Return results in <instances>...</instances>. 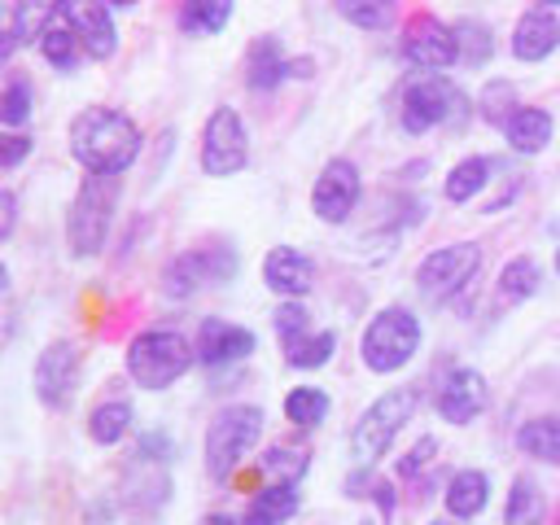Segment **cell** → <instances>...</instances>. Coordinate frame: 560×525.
Instances as JSON below:
<instances>
[{"label": "cell", "mask_w": 560, "mask_h": 525, "mask_svg": "<svg viewBox=\"0 0 560 525\" xmlns=\"http://www.w3.org/2000/svg\"><path fill=\"white\" fill-rule=\"evenodd\" d=\"M70 158L88 171V175H122L140 149H144V136H140V122L127 114V109H114V105H88L70 118Z\"/></svg>", "instance_id": "6da1fadb"}, {"label": "cell", "mask_w": 560, "mask_h": 525, "mask_svg": "<svg viewBox=\"0 0 560 525\" xmlns=\"http://www.w3.org/2000/svg\"><path fill=\"white\" fill-rule=\"evenodd\" d=\"M192 363H197L192 341L166 324L140 328L122 350V368H127L131 385H140V389H171Z\"/></svg>", "instance_id": "7a4b0ae2"}, {"label": "cell", "mask_w": 560, "mask_h": 525, "mask_svg": "<svg viewBox=\"0 0 560 525\" xmlns=\"http://www.w3.org/2000/svg\"><path fill=\"white\" fill-rule=\"evenodd\" d=\"M420 341H424V328H420V315L407 311V306H381L363 332H359V359L368 372L376 376H394L402 372L416 354H420Z\"/></svg>", "instance_id": "3957f363"}, {"label": "cell", "mask_w": 560, "mask_h": 525, "mask_svg": "<svg viewBox=\"0 0 560 525\" xmlns=\"http://www.w3.org/2000/svg\"><path fill=\"white\" fill-rule=\"evenodd\" d=\"M262 424H267V411L258 402H232V407H219L206 424V472L210 481H228L245 455L262 442Z\"/></svg>", "instance_id": "277c9868"}, {"label": "cell", "mask_w": 560, "mask_h": 525, "mask_svg": "<svg viewBox=\"0 0 560 525\" xmlns=\"http://www.w3.org/2000/svg\"><path fill=\"white\" fill-rule=\"evenodd\" d=\"M118 210V175H83L66 210V249L74 258H96L109 241Z\"/></svg>", "instance_id": "5b68a950"}, {"label": "cell", "mask_w": 560, "mask_h": 525, "mask_svg": "<svg viewBox=\"0 0 560 525\" xmlns=\"http://www.w3.org/2000/svg\"><path fill=\"white\" fill-rule=\"evenodd\" d=\"M416 407H420V389H411V385H394L381 398H372L359 411L354 429H350V455H354V464H368L372 468L381 455H389L394 438L407 429V420L416 416Z\"/></svg>", "instance_id": "8992f818"}, {"label": "cell", "mask_w": 560, "mask_h": 525, "mask_svg": "<svg viewBox=\"0 0 560 525\" xmlns=\"http://www.w3.org/2000/svg\"><path fill=\"white\" fill-rule=\"evenodd\" d=\"M468 109L464 92L446 79V74H416L407 88H402V105H398V122L407 136H424L433 127H446V122H459Z\"/></svg>", "instance_id": "52a82bcc"}, {"label": "cell", "mask_w": 560, "mask_h": 525, "mask_svg": "<svg viewBox=\"0 0 560 525\" xmlns=\"http://www.w3.org/2000/svg\"><path fill=\"white\" fill-rule=\"evenodd\" d=\"M477 271H481V245L477 241H451V245H438L420 258L416 289L429 302H451L472 284Z\"/></svg>", "instance_id": "ba28073f"}, {"label": "cell", "mask_w": 560, "mask_h": 525, "mask_svg": "<svg viewBox=\"0 0 560 525\" xmlns=\"http://www.w3.org/2000/svg\"><path fill=\"white\" fill-rule=\"evenodd\" d=\"M236 276V249L232 245H197V249H184L175 254L166 267H162V293L171 302H184L192 293H201L206 284H228Z\"/></svg>", "instance_id": "9c48e42d"}, {"label": "cell", "mask_w": 560, "mask_h": 525, "mask_svg": "<svg viewBox=\"0 0 560 525\" xmlns=\"http://www.w3.org/2000/svg\"><path fill=\"white\" fill-rule=\"evenodd\" d=\"M249 166V127L232 105L210 109L201 122V175L210 179H232Z\"/></svg>", "instance_id": "30bf717a"}, {"label": "cell", "mask_w": 560, "mask_h": 525, "mask_svg": "<svg viewBox=\"0 0 560 525\" xmlns=\"http://www.w3.org/2000/svg\"><path fill=\"white\" fill-rule=\"evenodd\" d=\"M79 381H83V350H79V341H66V337L48 341L39 350L35 368H31L35 398L48 411H66L74 402V394H79Z\"/></svg>", "instance_id": "8fae6325"}, {"label": "cell", "mask_w": 560, "mask_h": 525, "mask_svg": "<svg viewBox=\"0 0 560 525\" xmlns=\"http://www.w3.org/2000/svg\"><path fill=\"white\" fill-rule=\"evenodd\" d=\"M398 52H402V61H407L411 70H420V74H442V70H451V66L459 61L451 22H442V18H433V13H416V18L402 26Z\"/></svg>", "instance_id": "7c38bea8"}, {"label": "cell", "mask_w": 560, "mask_h": 525, "mask_svg": "<svg viewBox=\"0 0 560 525\" xmlns=\"http://www.w3.org/2000/svg\"><path fill=\"white\" fill-rule=\"evenodd\" d=\"M359 197H363V175H359V166H354L350 158H328V162L319 166L315 184H311V210H315V219L328 223V228H337V223H346V219L354 214Z\"/></svg>", "instance_id": "4fadbf2b"}, {"label": "cell", "mask_w": 560, "mask_h": 525, "mask_svg": "<svg viewBox=\"0 0 560 525\" xmlns=\"http://www.w3.org/2000/svg\"><path fill=\"white\" fill-rule=\"evenodd\" d=\"M192 350H197V363L201 368H232V363H245L258 350V337L245 324H232L223 315H206L197 324Z\"/></svg>", "instance_id": "5bb4252c"}, {"label": "cell", "mask_w": 560, "mask_h": 525, "mask_svg": "<svg viewBox=\"0 0 560 525\" xmlns=\"http://www.w3.org/2000/svg\"><path fill=\"white\" fill-rule=\"evenodd\" d=\"M61 18L79 35V48L88 61H109L118 52V22L105 0H66Z\"/></svg>", "instance_id": "9a60e30c"}, {"label": "cell", "mask_w": 560, "mask_h": 525, "mask_svg": "<svg viewBox=\"0 0 560 525\" xmlns=\"http://www.w3.org/2000/svg\"><path fill=\"white\" fill-rule=\"evenodd\" d=\"M490 402V389H486V376L477 368H451L442 381H438V394H433V407L446 424H468L486 411Z\"/></svg>", "instance_id": "2e32d148"}, {"label": "cell", "mask_w": 560, "mask_h": 525, "mask_svg": "<svg viewBox=\"0 0 560 525\" xmlns=\"http://www.w3.org/2000/svg\"><path fill=\"white\" fill-rule=\"evenodd\" d=\"M262 284L280 298V302H302L311 289H315V262L302 254V249H293V245H271L267 254H262Z\"/></svg>", "instance_id": "e0dca14e"}, {"label": "cell", "mask_w": 560, "mask_h": 525, "mask_svg": "<svg viewBox=\"0 0 560 525\" xmlns=\"http://www.w3.org/2000/svg\"><path fill=\"white\" fill-rule=\"evenodd\" d=\"M284 79H293V57L284 52L280 35H254L245 48V88L276 92Z\"/></svg>", "instance_id": "ac0fdd59"}, {"label": "cell", "mask_w": 560, "mask_h": 525, "mask_svg": "<svg viewBox=\"0 0 560 525\" xmlns=\"http://www.w3.org/2000/svg\"><path fill=\"white\" fill-rule=\"evenodd\" d=\"M560 48V18H556V9H529V13H521L516 18V26H512V57L516 61H547L551 52Z\"/></svg>", "instance_id": "d6986e66"}, {"label": "cell", "mask_w": 560, "mask_h": 525, "mask_svg": "<svg viewBox=\"0 0 560 525\" xmlns=\"http://www.w3.org/2000/svg\"><path fill=\"white\" fill-rule=\"evenodd\" d=\"M302 512V490L289 481H267L262 490L249 494L241 525H289Z\"/></svg>", "instance_id": "ffe728a7"}, {"label": "cell", "mask_w": 560, "mask_h": 525, "mask_svg": "<svg viewBox=\"0 0 560 525\" xmlns=\"http://www.w3.org/2000/svg\"><path fill=\"white\" fill-rule=\"evenodd\" d=\"M551 136H556V122H551V114L538 109V105H521V109L503 122L508 149H512V153H525V158L542 153V149L551 144Z\"/></svg>", "instance_id": "44dd1931"}, {"label": "cell", "mask_w": 560, "mask_h": 525, "mask_svg": "<svg viewBox=\"0 0 560 525\" xmlns=\"http://www.w3.org/2000/svg\"><path fill=\"white\" fill-rule=\"evenodd\" d=\"M442 503H446V512H451L455 521H472V516H481L486 503H490V477H486L481 468H459V472L446 481Z\"/></svg>", "instance_id": "7402d4cb"}, {"label": "cell", "mask_w": 560, "mask_h": 525, "mask_svg": "<svg viewBox=\"0 0 560 525\" xmlns=\"http://www.w3.org/2000/svg\"><path fill=\"white\" fill-rule=\"evenodd\" d=\"M236 13V0H179V31L192 35V39H206V35H219Z\"/></svg>", "instance_id": "603a6c76"}, {"label": "cell", "mask_w": 560, "mask_h": 525, "mask_svg": "<svg viewBox=\"0 0 560 525\" xmlns=\"http://www.w3.org/2000/svg\"><path fill=\"white\" fill-rule=\"evenodd\" d=\"M131 424H136V411L127 398H105L88 411V438L96 446H118L131 433Z\"/></svg>", "instance_id": "cb8c5ba5"}, {"label": "cell", "mask_w": 560, "mask_h": 525, "mask_svg": "<svg viewBox=\"0 0 560 525\" xmlns=\"http://www.w3.org/2000/svg\"><path fill=\"white\" fill-rule=\"evenodd\" d=\"M516 451L538 459V464H551L560 468V416H534L516 429Z\"/></svg>", "instance_id": "d4e9b609"}, {"label": "cell", "mask_w": 560, "mask_h": 525, "mask_svg": "<svg viewBox=\"0 0 560 525\" xmlns=\"http://www.w3.org/2000/svg\"><path fill=\"white\" fill-rule=\"evenodd\" d=\"M490 171H494V162H490L486 153H472V158L455 162V166L446 171V179H442V197H446L451 206L472 201V197H477V192L490 184Z\"/></svg>", "instance_id": "484cf974"}, {"label": "cell", "mask_w": 560, "mask_h": 525, "mask_svg": "<svg viewBox=\"0 0 560 525\" xmlns=\"http://www.w3.org/2000/svg\"><path fill=\"white\" fill-rule=\"evenodd\" d=\"M280 350H284V363L289 368L315 372V368H324L337 354V332L332 328H311V332H302L293 341H280Z\"/></svg>", "instance_id": "4316f807"}, {"label": "cell", "mask_w": 560, "mask_h": 525, "mask_svg": "<svg viewBox=\"0 0 560 525\" xmlns=\"http://www.w3.org/2000/svg\"><path fill=\"white\" fill-rule=\"evenodd\" d=\"M61 4L66 0H9V22H13V35L18 44H39V35L48 31L52 18H61Z\"/></svg>", "instance_id": "83f0119b"}, {"label": "cell", "mask_w": 560, "mask_h": 525, "mask_svg": "<svg viewBox=\"0 0 560 525\" xmlns=\"http://www.w3.org/2000/svg\"><path fill=\"white\" fill-rule=\"evenodd\" d=\"M39 57L52 66V70H61V74H74V66L83 61V48H79V35L70 31V22L66 18H52L48 22V31L39 35Z\"/></svg>", "instance_id": "f1b7e54d"}, {"label": "cell", "mask_w": 560, "mask_h": 525, "mask_svg": "<svg viewBox=\"0 0 560 525\" xmlns=\"http://www.w3.org/2000/svg\"><path fill=\"white\" fill-rule=\"evenodd\" d=\"M328 411H332V398L319 385H293L284 394V420L293 429H319L328 420Z\"/></svg>", "instance_id": "f546056e"}, {"label": "cell", "mask_w": 560, "mask_h": 525, "mask_svg": "<svg viewBox=\"0 0 560 525\" xmlns=\"http://www.w3.org/2000/svg\"><path fill=\"white\" fill-rule=\"evenodd\" d=\"M451 31H455V52H459L455 66L477 70V66H486V61L494 57V31H490L486 22H477V18H459V22H451Z\"/></svg>", "instance_id": "4dcf8cb0"}, {"label": "cell", "mask_w": 560, "mask_h": 525, "mask_svg": "<svg viewBox=\"0 0 560 525\" xmlns=\"http://www.w3.org/2000/svg\"><path fill=\"white\" fill-rule=\"evenodd\" d=\"M262 472L271 477V481H289V486H298L306 472H311V451L306 446H293V442H276V446H267L262 451Z\"/></svg>", "instance_id": "1f68e13d"}, {"label": "cell", "mask_w": 560, "mask_h": 525, "mask_svg": "<svg viewBox=\"0 0 560 525\" xmlns=\"http://www.w3.org/2000/svg\"><path fill=\"white\" fill-rule=\"evenodd\" d=\"M542 516H547V499H542V490H538L529 477H516L512 490H508L503 521H508V525H542Z\"/></svg>", "instance_id": "d6a6232c"}, {"label": "cell", "mask_w": 560, "mask_h": 525, "mask_svg": "<svg viewBox=\"0 0 560 525\" xmlns=\"http://www.w3.org/2000/svg\"><path fill=\"white\" fill-rule=\"evenodd\" d=\"M538 284H542V271H538V262H534L529 254L508 258L503 271H499V293H503L508 302H525V298H534Z\"/></svg>", "instance_id": "836d02e7"}, {"label": "cell", "mask_w": 560, "mask_h": 525, "mask_svg": "<svg viewBox=\"0 0 560 525\" xmlns=\"http://www.w3.org/2000/svg\"><path fill=\"white\" fill-rule=\"evenodd\" d=\"M35 114V88L26 79H9L0 88V131H26Z\"/></svg>", "instance_id": "e575fe53"}, {"label": "cell", "mask_w": 560, "mask_h": 525, "mask_svg": "<svg viewBox=\"0 0 560 525\" xmlns=\"http://www.w3.org/2000/svg\"><path fill=\"white\" fill-rule=\"evenodd\" d=\"M332 9L359 31H385L394 22V0H332Z\"/></svg>", "instance_id": "d590c367"}, {"label": "cell", "mask_w": 560, "mask_h": 525, "mask_svg": "<svg viewBox=\"0 0 560 525\" xmlns=\"http://www.w3.org/2000/svg\"><path fill=\"white\" fill-rule=\"evenodd\" d=\"M516 109H521V105H516V88H512L508 79H490V83L481 88V96H477V114H481L486 122H494V127H503Z\"/></svg>", "instance_id": "8d00e7d4"}, {"label": "cell", "mask_w": 560, "mask_h": 525, "mask_svg": "<svg viewBox=\"0 0 560 525\" xmlns=\"http://www.w3.org/2000/svg\"><path fill=\"white\" fill-rule=\"evenodd\" d=\"M271 328H276V337L280 341H293V337H302V332H311L315 324H311V311H306V302H280L276 311H271Z\"/></svg>", "instance_id": "74e56055"}, {"label": "cell", "mask_w": 560, "mask_h": 525, "mask_svg": "<svg viewBox=\"0 0 560 525\" xmlns=\"http://www.w3.org/2000/svg\"><path fill=\"white\" fill-rule=\"evenodd\" d=\"M433 455H438V438H429V433H424V438H416V442H411V451L398 459V468H394V472H398L402 481H416V477L433 464Z\"/></svg>", "instance_id": "f35d334b"}, {"label": "cell", "mask_w": 560, "mask_h": 525, "mask_svg": "<svg viewBox=\"0 0 560 525\" xmlns=\"http://www.w3.org/2000/svg\"><path fill=\"white\" fill-rule=\"evenodd\" d=\"M35 149V136L31 131H0V171H13L31 158Z\"/></svg>", "instance_id": "ab89813d"}, {"label": "cell", "mask_w": 560, "mask_h": 525, "mask_svg": "<svg viewBox=\"0 0 560 525\" xmlns=\"http://www.w3.org/2000/svg\"><path fill=\"white\" fill-rule=\"evenodd\" d=\"M175 455V442H171V433H162V429H149V433H140V442H136V459H144V464H166Z\"/></svg>", "instance_id": "60d3db41"}, {"label": "cell", "mask_w": 560, "mask_h": 525, "mask_svg": "<svg viewBox=\"0 0 560 525\" xmlns=\"http://www.w3.org/2000/svg\"><path fill=\"white\" fill-rule=\"evenodd\" d=\"M18 232V192L0 184V245Z\"/></svg>", "instance_id": "b9f144b4"}, {"label": "cell", "mask_w": 560, "mask_h": 525, "mask_svg": "<svg viewBox=\"0 0 560 525\" xmlns=\"http://www.w3.org/2000/svg\"><path fill=\"white\" fill-rule=\"evenodd\" d=\"M368 499L376 503V512H381V525H389V521H394V503H398V499H394V481H381V477H376Z\"/></svg>", "instance_id": "7bdbcfd3"}, {"label": "cell", "mask_w": 560, "mask_h": 525, "mask_svg": "<svg viewBox=\"0 0 560 525\" xmlns=\"http://www.w3.org/2000/svg\"><path fill=\"white\" fill-rule=\"evenodd\" d=\"M18 48H22V44H18V35H13V22H9V9H4V13H0V61H9Z\"/></svg>", "instance_id": "ee69618b"}, {"label": "cell", "mask_w": 560, "mask_h": 525, "mask_svg": "<svg viewBox=\"0 0 560 525\" xmlns=\"http://www.w3.org/2000/svg\"><path fill=\"white\" fill-rule=\"evenodd\" d=\"M201 525H241V521L228 516V512H210V516H201Z\"/></svg>", "instance_id": "f6af8a7d"}, {"label": "cell", "mask_w": 560, "mask_h": 525, "mask_svg": "<svg viewBox=\"0 0 560 525\" xmlns=\"http://www.w3.org/2000/svg\"><path fill=\"white\" fill-rule=\"evenodd\" d=\"M0 293H9V267L0 262Z\"/></svg>", "instance_id": "bcb514c9"}, {"label": "cell", "mask_w": 560, "mask_h": 525, "mask_svg": "<svg viewBox=\"0 0 560 525\" xmlns=\"http://www.w3.org/2000/svg\"><path fill=\"white\" fill-rule=\"evenodd\" d=\"M109 9H131V4H140V0H105Z\"/></svg>", "instance_id": "7dc6e473"}, {"label": "cell", "mask_w": 560, "mask_h": 525, "mask_svg": "<svg viewBox=\"0 0 560 525\" xmlns=\"http://www.w3.org/2000/svg\"><path fill=\"white\" fill-rule=\"evenodd\" d=\"M538 4H542V9H556V4H560V0H538Z\"/></svg>", "instance_id": "c3c4849f"}, {"label": "cell", "mask_w": 560, "mask_h": 525, "mask_svg": "<svg viewBox=\"0 0 560 525\" xmlns=\"http://www.w3.org/2000/svg\"><path fill=\"white\" fill-rule=\"evenodd\" d=\"M556 276H560V245H556Z\"/></svg>", "instance_id": "681fc988"}, {"label": "cell", "mask_w": 560, "mask_h": 525, "mask_svg": "<svg viewBox=\"0 0 560 525\" xmlns=\"http://www.w3.org/2000/svg\"><path fill=\"white\" fill-rule=\"evenodd\" d=\"M433 525H442V521H433Z\"/></svg>", "instance_id": "f907efd6"}]
</instances>
